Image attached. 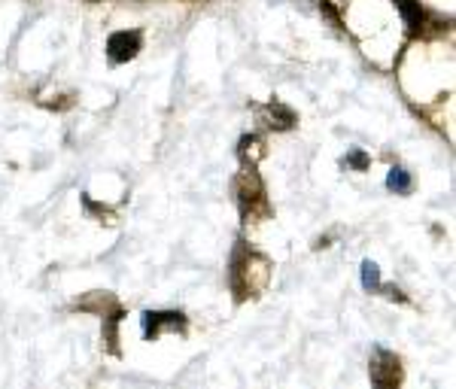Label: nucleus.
<instances>
[{
    "instance_id": "obj_7",
    "label": "nucleus",
    "mask_w": 456,
    "mask_h": 389,
    "mask_svg": "<svg viewBox=\"0 0 456 389\" xmlns=\"http://www.w3.org/2000/svg\"><path fill=\"white\" fill-rule=\"evenodd\" d=\"M362 286L369 292L380 289V268L374 262H362Z\"/></svg>"
},
{
    "instance_id": "obj_8",
    "label": "nucleus",
    "mask_w": 456,
    "mask_h": 389,
    "mask_svg": "<svg viewBox=\"0 0 456 389\" xmlns=\"http://www.w3.org/2000/svg\"><path fill=\"white\" fill-rule=\"evenodd\" d=\"M347 165H353L356 171H365V167H369V156H365V152H350Z\"/></svg>"
},
{
    "instance_id": "obj_4",
    "label": "nucleus",
    "mask_w": 456,
    "mask_h": 389,
    "mask_svg": "<svg viewBox=\"0 0 456 389\" xmlns=\"http://www.w3.org/2000/svg\"><path fill=\"white\" fill-rule=\"evenodd\" d=\"M395 4H399V10H402L404 21H408L411 34H417V31H420V25H423V10H420V0H395Z\"/></svg>"
},
{
    "instance_id": "obj_3",
    "label": "nucleus",
    "mask_w": 456,
    "mask_h": 389,
    "mask_svg": "<svg viewBox=\"0 0 456 389\" xmlns=\"http://www.w3.org/2000/svg\"><path fill=\"white\" fill-rule=\"evenodd\" d=\"M183 313H143V332L146 337H156L165 326H183Z\"/></svg>"
},
{
    "instance_id": "obj_2",
    "label": "nucleus",
    "mask_w": 456,
    "mask_h": 389,
    "mask_svg": "<svg viewBox=\"0 0 456 389\" xmlns=\"http://www.w3.org/2000/svg\"><path fill=\"white\" fill-rule=\"evenodd\" d=\"M371 380L378 386H395L399 384V359L387 350H374L371 359Z\"/></svg>"
},
{
    "instance_id": "obj_1",
    "label": "nucleus",
    "mask_w": 456,
    "mask_h": 389,
    "mask_svg": "<svg viewBox=\"0 0 456 389\" xmlns=\"http://www.w3.org/2000/svg\"><path fill=\"white\" fill-rule=\"evenodd\" d=\"M137 53H141V34L137 31H119L107 40V55H110V61H116V64L131 61Z\"/></svg>"
},
{
    "instance_id": "obj_5",
    "label": "nucleus",
    "mask_w": 456,
    "mask_h": 389,
    "mask_svg": "<svg viewBox=\"0 0 456 389\" xmlns=\"http://www.w3.org/2000/svg\"><path fill=\"white\" fill-rule=\"evenodd\" d=\"M387 189H389V192H395V195L411 192V174L404 171V167H389V174H387Z\"/></svg>"
},
{
    "instance_id": "obj_6",
    "label": "nucleus",
    "mask_w": 456,
    "mask_h": 389,
    "mask_svg": "<svg viewBox=\"0 0 456 389\" xmlns=\"http://www.w3.org/2000/svg\"><path fill=\"white\" fill-rule=\"evenodd\" d=\"M271 125L274 128H281V131H286V128H292L296 125V113H292L289 107H283V104H271Z\"/></svg>"
}]
</instances>
